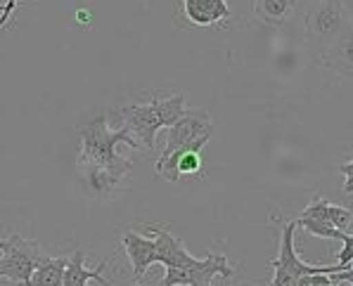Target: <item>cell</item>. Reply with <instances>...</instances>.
I'll list each match as a JSON object with an SVG mask.
<instances>
[{
	"label": "cell",
	"instance_id": "cell-7",
	"mask_svg": "<svg viewBox=\"0 0 353 286\" xmlns=\"http://www.w3.org/2000/svg\"><path fill=\"white\" fill-rule=\"evenodd\" d=\"M211 140V135L194 140L185 147L176 149L171 156L157 161V175H161L168 182H178L181 175H199L202 173V149Z\"/></svg>",
	"mask_w": 353,
	"mask_h": 286
},
{
	"label": "cell",
	"instance_id": "cell-19",
	"mask_svg": "<svg viewBox=\"0 0 353 286\" xmlns=\"http://www.w3.org/2000/svg\"><path fill=\"white\" fill-rule=\"evenodd\" d=\"M341 173H344L346 177H353V161H349V164H341Z\"/></svg>",
	"mask_w": 353,
	"mask_h": 286
},
{
	"label": "cell",
	"instance_id": "cell-20",
	"mask_svg": "<svg viewBox=\"0 0 353 286\" xmlns=\"http://www.w3.org/2000/svg\"><path fill=\"white\" fill-rule=\"evenodd\" d=\"M341 3H344L346 12H349V17H351V21H353V0H341Z\"/></svg>",
	"mask_w": 353,
	"mask_h": 286
},
{
	"label": "cell",
	"instance_id": "cell-12",
	"mask_svg": "<svg viewBox=\"0 0 353 286\" xmlns=\"http://www.w3.org/2000/svg\"><path fill=\"white\" fill-rule=\"evenodd\" d=\"M299 10V0H254V14L268 26H285Z\"/></svg>",
	"mask_w": 353,
	"mask_h": 286
},
{
	"label": "cell",
	"instance_id": "cell-6",
	"mask_svg": "<svg viewBox=\"0 0 353 286\" xmlns=\"http://www.w3.org/2000/svg\"><path fill=\"white\" fill-rule=\"evenodd\" d=\"M204 135H214V126H211V121H209V114L202 109H188L185 114L168 128L166 147L161 149L159 159H166V156H171L176 149L185 147V144L204 138Z\"/></svg>",
	"mask_w": 353,
	"mask_h": 286
},
{
	"label": "cell",
	"instance_id": "cell-16",
	"mask_svg": "<svg viewBox=\"0 0 353 286\" xmlns=\"http://www.w3.org/2000/svg\"><path fill=\"white\" fill-rule=\"evenodd\" d=\"M299 286H332V277H327V274H323V272L306 274V277H301Z\"/></svg>",
	"mask_w": 353,
	"mask_h": 286
},
{
	"label": "cell",
	"instance_id": "cell-11",
	"mask_svg": "<svg viewBox=\"0 0 353 286\" xmlns=\"http://www.w3.org/2000/svg\"><path fill=\"white\" fill-rule=\"evenodd\" d=\"M107 267V261H102L95 270L85 267V253L81 248H76L74 256L69 258L67 267H64V279L62 286H88V282H97L102 286H110L105 277H102V270Z\"/></svg>",
	"mask_w": 353,
	"mask_h": 286
},
{
	"label": "cell",
	"instance_id": "cell-21",
	"mask_svg": "<svg viewBox=\"0 0 353 286\" xmlns=\"http://www.w3.org/2000/svg\"><path fill=\"white\" fill-rule=\"evenodd\" d=\"M237 286H259V284H247V282H244V284H237Z\"/></svg>",
	"mask_w": 353,
	"mask_h": 286
},
{
	"label": "cell",
	"instance_id": "cell-22",
	"mask_svg": "<svg viewBox=\"0 0 353 286\" xmlns=\"http://www.w3.org/2000/svg\"><path fill=\"white\" fill-rule=\"evenodd\" d=\"M133 286H140V284H133Z\"/></svg>",
	"mask_w": 353,
	"mask_h": 286
},
{
	"label": "cell",
	"instance_id": "cell-18",
	"mask_svg": "<svg viewBox=\"0 0 353 286\" xmlns=\"http://www.w3.org/2000/svg\"><path fill=\"white\" fill-rule=\"evenodd\" d=\"M76 19H79L81 26H90V24H93V14L85 12V10H79V12H76Z\"/></svg>",
	"mask_w": 353,
	"mask_h": 286
},
{
	"label": "cell",
	"instance_id": "cell-4",
	"mask_svg": "<svg viewBox=\"0 0 353 286\" xmlns=\"http://www.w3.org/2000/svg\"><path fill=\"white\" fill-rule=\"evenodd\" d=\"M294 230H296V223H287L285 230H282L280 256L270 263L275 270V277H273V282H270V286H299L301 277H306V274H316V272L325 274L323 265H308V263H303L301 258L296 256Z\"/></svg>",
	"mask_w": 353,
	"mask_h": 286
},
{
	"label": "cell",
	"instance_id": "cell-5",
	"mask_svg": "<svg viewBox=\"0 0 353 286\" xmlns=\"http://www.w3.org/2000/svg\"><path fill=\"white\" fill-rule=\"evenodd\" d=\"M41 246L38 241H29L17 234L14 246L3 253L0 258V277L10 279V282L26 284L34 274L36 265L41 263Z\"/></svg>",
	"mask_w": 353,
	"mask_h": 286
},
{
	"label": "cell",
	"instance_id": "cell-1",
	"mask_svg": "<svg viewBox=\"0 0 353 286\" xmlns=\"http://www.w3.org/2000/svg\"><path fill=\"white\" fill-rule=\"evenodd\" d=\"M119 144L138 149L140 142L130 135L126 126L112 131L107 126V116H95L88 126L81 128V154H79V173L85 192L90 197L107 199L114 190L126 180L133 170V161L117 152Z\"/></svg>",
	"mask_w": 353,
	"mask_h": 286
},
{
	"label": "cell",
	"instance_id": "cell-23",
	"mask_svg": "<svg viewBox=\"0 0 353 286\" xmlns=\"http://www.w3.org/2000/svg\"><path fill=\"white\" fill-rule=\"evenodd\" d=\"M351 286H353V284H351Z\"/></svg>",
	"mask_w": 353,
	"mask_h": 286
},
{
	"label": "cell",
	"instance_id": "cell-17",
	"mask_svg": "<svg viewBox=\"0 0 353 286\" xmlns=\"http://www.w3.org/2000/svg\"><path fill=\"white\" fill-rule=\"evenodd\" d=\"M339 282H344V284H353V267H349V270H341V272H334V274H332V284H339Z\"/></svg>",
	"mask_w": 353,
	"mask_h": 286
},
{
	"label": "cell",
	"instance_id": "cell-2",
	"mask_svg": "<svg viewBox=\"0 0 353 286\" xmlns=\"http://www.w3.org/2000/svg\"><path fill=\"white\" fill-rule=\"evenodd\" d=\"M185 95L178 93L173 97H154L148 104H128L119 111L123 126L128 128L130 135L140 142V147L154 149L157 133L161 128H171L183 114H185Z\"/></svg>",
	"mask_w": 353,
	"mask_h": 286
},
{
	"label": "cell",
	"instance_id": "cell-10",
	"mask_svg": "<svg viewBox=\"0 0 353 286\" xmlns=\"http://www.w3.org/2000/svg\"><path fill=\"white\" fill-rule=\"evenodd\" d=\"M183 10L194 26H211L232 17L225 0H183Z\"/></svg>",
	"mask_w": 353,
	"mask_h": 286
},
{
	"label": "cell",
	"instance_id": "cell-14",
	"mask_svg": "<svg viewBox=\"0 0 353 286\" xmlns=\"http://www.w3.org/2000/svg\"><path fill=\"white\" fill-rule=\"evenodd\" d=\"M294 223H296V228H301L303 232H308V234H313V236H320V239H336V241L344 239V230H336L332 223H325V220L303 218L301 215Z\"/></svg>",
	"mask_w": 353,
	"mask_h": 286
},
{
	"label": "cell",
	"instance_id": "cell-9",
	"mask_svg": "<svg viewBox=\"0 0 353 286\" xmlns=\"http://www.w3.org/2000/svg\"><path fill=\"white\" fill-rule=\"evenodd\" d=\"M323 69L336 74V76L353 78V26L344 36H339L325 52H320Z\"/></svg>",
	"mask_w": 353,
	"mask_h": 286
},
{
	"label": "cell",
	"instance_id": "cell-13",
	"mask_svg": "<svg viewBox=\"0 0 353 286\" xmlns=\"http://www.w3.org/2000/svg\"><path fill=\"white\" fill-rule=\"evenodd\" d=\"M67 263L69 258H41L31 279L24 286H62Z\"/></svg>",
	"mask_w": 353,
	"mask_h": 286
},
{
	"label": "cell",
	"instance_id": "cell-3",
	"mask_svg": "<svg viewBox=\"0 0 353 286\" xmlns=\"http://www.w3.org/2000/svg\"><path fill=\"white\" fill-rule=\"evenodd\" d=\"M303 26H306L308 45L320 55V52L327 50L339 36H344L346 31L351 29L353 21L341 0H316V3L306 10Z\"/></svg>",
	"mask_w": 353,
	"mask_h": 286
},
{
	"label": "cell",
	"instance_id": "cell-8",
	"mask_svg": "<svg viewBox=\"0 0 353 286\" xmlns=\"http://www.w3.org/2000/svg\"><path fill=\"white\" fill-rule=\"evenodd\" d=\"M121 241H123V248H126L130 265H133V277H135V282H138L150 270V265L157 263V241L138 234V232H123Z\"/></svg>",
	"mask_w": 353,
	"mask_h": 286
},
{
	"label": "cell",
	"instance_id": "cell-15",
	"mask_svg": "<svg viewBox=\"0 0 353 286\" xmlns=\"http://www.w3.org/2000/svg\"><path fill=\"white\" fill-rule=\"evenodd\" d=\"M353 263V234L344 232V239H341V251H339V261H336V272L341 270H349Z\"/></svg>",
	"mask_w": 353,
	"mask_h": 286
}]
</instances>
